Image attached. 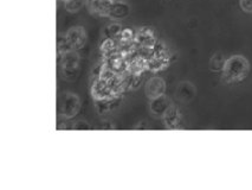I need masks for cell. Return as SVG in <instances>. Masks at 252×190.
Listing matches in <instances>:
<instances>
[{
  "label": "cell",
  "instance_id": "1",
  "mask_svg": "<svg viewBox=\"0 0 252 190\" xmlns=\"http://www.w3.org/2000/svg\"><path fill=\"white\" fill-rule=\"evenodd\" d=\"M221 72L225 82H240L250 73V63L244 56L234 55V56H231L225 61L224 68H222Z\"/></svg>",
  "mask_w": 252,
  "mask_h": 190
},
{
  "label": "cell",
  "instance_id": "2",
  "mask_svg": "<svg viewBox=\"0 0 252 190\" xmlns=\"http://www.w3.org/2000/svg\"><path fill=\"white\" fill-rule=\"evenodd\" d=\"M57 106L60 116L70 119L80 112L81 101L76 94H72V93H63L58 98Z\"/></svg>",
  "mask_w": 252,
  "mask_h": 190
},
{
  "label": "cell",
  "instance_id": "3",
  "mask_svg": "<svg viewBox=\"0 0 252 190\" xmlns=\"http://www.w3.org/2000/svg\"><path fill=\"white\" fill-rule=\"evenodd\" d=\"M80 55L76 50H70L62 55V72L65 78L68 80H75L76 76L78 75V69H80Z\"/></svg>",
  "mask_w": 252,
  "mask_h": 190
},
{
  "label": "cell",
  "instance_id": "4",
  "mask_svg": "<svg viewBox=\"0 0 252 190\" xmlns=\"http://www.w3.org/2000/svg\"><path fill=\"white\" fill-rule=\"evenodd\" d=\"M65 36L72 50L83 48V45L87 42V32L82 26H74V28H71L66 32Z\"/></svg>",
  "mask_w": 252,
  "mask_h": 190
},
{
  "label": "cell",
  "instance_id": "5",
  "mask_svg": "<svg viewBox=\"0 0 252 190\" xmlns=\"http://www.w3.org/2000/svg\"><path fill=\"white\" fill-rule=\"evenodd\" d=\"M166 92V82L163 78L155 76V77L149 78L145 86V93L148 99H155L158 96L165 95Z\"/></svg>",
  "mask_w": 252,
  "mask_h": 190
},
{
  "label": "cell",
  "instance_id": "6",
  "mask_svg": "<svg viewBox=\"0 0 252 190\" xmlns=\"http://www.w3.org/2000/svg\"><path fill=\"white\" fill-rule=\"evenodd\" d=\"M171 106V100L165 95H161L155 99H152L151 102H149V110H151V112L153 113L155 116H163Z\"/></svg>",
  "mask_w": 252,
  "mask_h": 190
},
{
  "label": "cell",
  "instance_id": "7",
  "mask_svg": "<svg viewBox=\"0 0 252 190\" xmlns=\"http://www.w3.org/2000/svg\"><path fill=\"white\" fill-rule=\"evenodd\" d=\"M130 14V6L125 1H113L109 8L108 16L114 20H121L127 18Z\"/></svg>",
  "mask_w": 252,
  "mask_h": 190
},
{
  "label": "cell",
  "instance_id": "8",
  "mask_svg": "<svg viewBox=\"0 0 252 190\" xmlns=\"http://www.w3.org/2000/svg\"><path fill=\"white\" fill-rule=\"evenodd\" d=\"M113 0H87V6L89 11L98 16H108Z\"/></svg>",
  "mask_w": 252,
  "mask_h": 190
},
{
  "label": "cell",
  "instance_id": "9",
  "mask_svg": "<svg viewBox=\"0 0 252 190\" xmlns=\"http://www.w3.org/2000/svg\"><path fill=\"white\" fill-rule=\"evenodd\" d=\"M177 96L179 100L184 102H189L193 100L195 96V88L192 83L181 82L177 88Z\"/></svg>",
  "mask_w": 252,
  "mask_h": 190
},
{
  "label": "cell",
  "instance_id": "10",
  "mask_svg": "<svg viewBox=\"0 0 252 190\" xmlns=\"http://www.w3.org/2000/svg\"><path fill=\"white\" fill-rule=\"evenodd\" d=\"M165 124L168 127H175L178 126L179 122H180V113L175 107L171 106L168 108V111L165 113V115L162 116Z\"/></svg>",
  "mask_w": 252,
  "mask_h": 190
},
{
  "label": "cell",
  "instance_id": "11",
  "mask_svg": "<svg viewBox=\"0 0 252 190\" xmlns=\"http://www.w3.org/2000/svg\"><path fill=\"white\" fill-rule=\"evenodd\" d=\"M121 32H122L121 24H119V23H113V24H109L104 29L103 34L107 39H113V38L119 36Z\"/></svg>",
  "mask_w": 252,
  "mask_h": 190
},
{
  "label": "cell",
  "instance_id": "12",
  "mask_svg": "<svg viewBox=\"0 0 252 190\" xmlns=\"http://www.w3.org/2000/svg\"><path fill=\"white\" fill-rule=\"evenodd\" d=\"M64 6H65V10L70 13L78 12L84 5H87V0H66L64 1Z\"/></svg>",
  "mask_w": 252,
  "mask_h": 190
},
{
  "label": "cell",
  "instance_id": "13",
  "mask_svg": "<svg viewBox=\"0 0 252 190\" xmlns=\"http://www.w3.org/2000/svg\"><path fill=\"white\" fill-rule=\"evenodd\" d=\"M225 58L224 55L221 52H217V54L211 58V62H210V67L211 69L215 70V72H218V70H222L224 68V64H225Z\"/></svg>",
  "mask_w": 252,
  "mask_h": 190
},
{
  "label": "cell",
  "instance_id": "14",
  "mask_svg": "<svg viewBox=\"0 0 252 190\" xmlns=\"http://www.w3.org/2000/svg\"><path fill=\"white\" fill-rule=\"evenodd\" d=\"M240 8L246 13H252V0H239Z\"/></svg>",
  "mask_w": 252,
  "mask_h": 190
},
{
  "label": "cell",
  "instance_id": "15",
  "mask_svg": "<svg viewBox=\"0 0 252 190\" xmlns=\"http://www.w3.org/2000/svg\"><path fill=\"white\" fill-rule=\"evenodd\" d=\"M74 130H89L90 126L87 121L84 120H78L76 124H74Z\"/></svg>",
  "mask_w": 252,
  "mask_h": 190
},
{
  "label": "cell",
  "instance_id": "16",
  "mask_svg": "<svg viewBox=\"0 0 252 190\" xmlns=\"http://www.w3.org/2000/svg\"><path fill=\"white\" fill-rule=\"evenodd\" d=\"M122 37L125 38V39H130V38H131V31L129 30V29L122 31Z\"/></svg>",
  "mask_w": 252,
  "mask_h": 190
},
{
  "label": "cell",
  "instance_id": "17",
  "mask_svg": "<svg viewBox=\"0 0 252 190\" xmlns=\"http://www.w3.org/2000/svg\"><path fill=\"white\" fill-rule=\"evenodd\" d=\"M62 1H66V0H62Z\"/></svg>",
  "mask_w": 252,
  "mask_h": 190
}]
</instances>
